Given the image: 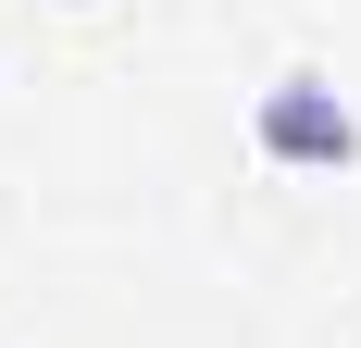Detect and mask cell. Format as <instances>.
<instances>
[{
  "label": "cell",
  "instance_id": "1",
  "mask_svg": "<svg viewBox=\"0 0 361 348\" xmlns=\"http://www.w3.org/2000/svg\"><path fill=\"white\" fill-rule=\"evenodd\" d=\"M250 137H262V162H287V174H349L361 162V112L336 100L324 75H274L262 112H250Z\"/></svg>",
  "mask_w": 361,
  "mask_h": 348
}]
</instances>
